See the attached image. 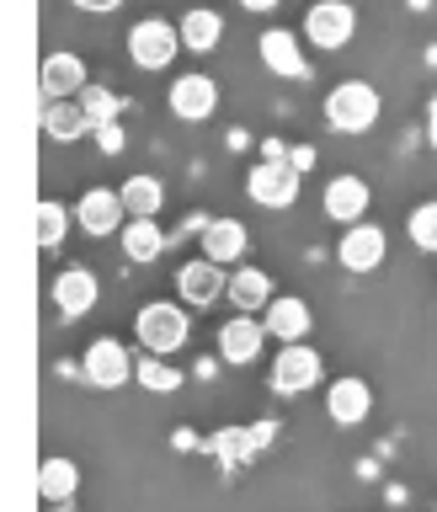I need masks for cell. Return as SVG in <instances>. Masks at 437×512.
Wrapping results in <instances>:
<instances>
[{
    "instance_id": "cell-14",
    "label": "cell",
    "mask_w": 437,
    "mask_h": 512,
    "mask_svg": "<svg viewBox=\"0 0 437 512\" xmlns=\"http://www.w3.org/2000/svg\"><path fill=\"white\" fill-rule=\"evenodd\" d=\"M368 203H374V192H368V182L352 171L331 176L326 192H320V208H326V219H336V224H358L368 214Z\"/></svg>"
},
{
    "instance_id": "cell-25",
    "label": "cell",
    "mask_w": 437,
    "mask_h": 512,
    "mask_svg": "<svg viewBox=\"0 0 437 512\" xmlns=\"http://www.w3.org/2000/svg\"><path fill=\"white\" fill-rule=\"evenodd\" d=\"M176 27H182V43L192 48V54H214V48L224 43V16L208 11V6H192Z\"/></svg>"
},
{
    "instance_id": "cell-30",
    "label": "cell",
    "mask_w": 437,
    "mask_h": 512,
    "mask_svg": "<svg viewBox=\"0 0 437 512\" xmlns=\"http://www.w3.org/2000/svg\"><path fill=\"white\" fill-rule=\"evenodd\" d=\"M96 144H102V155H118L123 144H128V134H123V123H102V128H96Z\"/></svg>"
},
{
    "instance_id": "cell-9",
    "label": "cell",
    "mask_w": 437,
    "mask_h": 512,
    "mask_svg": "<svg viewBox=\"0 0 437 512\" xmlns=\"http://www.w3.org/2000/svg\"><path fill=\"white\" fill-rule=\"evenodd\" d=\"M171 112L182 123H208L219 112V80L192 70V75H176L171 80Z\"/></svg>"
},
{
    "instance_id": "cell-17",
    "label": "cell",
    "mask_w": 437,
    "mask_h": 512,
    "mask_svg": "<svg viewBox=\"0 0 437 512\" xmlns=\"http://www.w3.org/2000/svg\"><path fill=\"white\" fill-rule=\"evenodd\" d=\"M96 294H102V283H96L91 267H64L59 278H54V288H48V299H54L59 315H70V320L91 315L96 310Z\"/></svg>"
},
{
    "instance_id": "cell-27",
    "label": "cell",
    "mask_w": 437,
    "mask_h": 512,
    "mask_svg": "<svg viewBox=\"0 0 437 512\" xmlns=\"http://www.w3.org/2000/svg\"><path fill=\"white\" fill-rule=\"evenodd\" d=\"M80 107H86L91 128H102V123H118V112H123V96L112 91V86H86V91H80Z\"/></svg>"
},
{
    "instance_id": "cell-2",
    "label": "cell",
    "mask_w": 437,
    "mask_h": 512,
    "mask_svg": "<svg viewBox=\"0 0 437 512\" xmlns=\"http://www.w3.org/2000/svg\"><path fill=\"white\" fill-rule=\"evenodd\" d=\"M182 48H187L182 27L166 22V16H144V22L128 27V59H134L139 70H150V75L171 70V59L182 54Z\"/></svg>"
},
{
    "instance_id": "cell-15",
    "label": "cell",
    "mask_w": 437,
    "mask_h": 512,
    "mask_svg": "<svg viewBox=\"0 0 437 512\" xmlns=\"http://www.w3.org/2000/svg\"><path fill=\"white\" fill-rule=\"evenodd\" d=\"M38 86H43V102H59V96H80L91 86V75H86V59L80 54H43L38 64Z\"/></svg>"
},
{
    "instance_id": "cell-19",
    "label": "cell",
    "mask_w": 437,
    "mask_h": 512,
    "mask_svg": "<svg viewBox=\"0 0 437 512\" xmlns=\"http://www.w3.org/2000/svg\"><path fill=\"white\" fill-rule=\"evenodd\" d=\"M262 320H267V336L272 342H304V336H310V326H315V315H310V304H304L299 294H278L262 310Z\"/></svg>"
},
{
    "instance_id": "cell-12",
    "label": "cell",
    "mask_w": 437,
    "mask_h": 512,
    "mask_svg": "<svg viewBox=\"0 0 437 512\" xmlns=\"http://www.w3.org/2000/svg\"><path fill=\"white\" fill-rule=\"evenodd\" d=\"M75 224H80L86 235H118L123 224H128L123 192H118V187H91V192H80V203H75Z\"/></svg>"
},
{
    "instance_id": "cell-31",
    "label": "cell",
    "mask_w": 437,
    "mask_h": 512,
    "mask_svg": "<svg viewBox=\"0 0 437 512\" xmlns=\"http://www.w3.org/2000/svg\"><path fill=\"white\" fill-rule=\"evenodd\" d=\"M75 11H91V16H102V11H118L123 0H70Z\"/></svg>"
},
{
    "instance_id": "cell-8",
    "label": "cell",
    "mask_w": 437,
    "mask_h": 512,
    "mask_svg": "<svg viewBox=\"0 0 437 512\" xmlns=\"http://www.w3.org/2000/svg\"><path fill=\"white\" fill-rule=\"evenodd\" d=\"M320 379H326V363H320V352L304 347V342H288L278 352V363H272V390L278 395H304V390H315Z\"/></svg>"
},
{
    "instance_id": "cell-29",
    "label": "cell",
    "mask_w": 437,
    "mask_h": 512,
    "mask_svg": "<svg viewBox=\"0 0 437 512\" xmlns=\"http://www.w3.org/2000/svg\"><path fill=\"white\" fill-rule=\"evenodd\" d=\"M134 379L144 384V390H155V395H176V390H182V374H176L166 358H155V352L134 368Z\"/></svg>"
},
{
    "instance_id": "cell-20",
    "label": "cell",
    "mask_w": 437,
    "mask_h": 512,
    "mask_svg": "<svg viewBox=\"0 0 437 512\" xmlns=\"http://www.w3.org/2000/svg\"><path fill=\"white\" fill-rule=\"evenodd\" d=\"M43 134L54 144H70V139H86L96 134L86 107H80V96H59V102H43Z\"/></svg>"
},
{
    "instance_id": "cell-4",
    "label": "cell",
    "mask_w": 437,
    "mask_h": 512,
    "mask_svg": "<svg viewBox=\"0 0 437 512\" xmlns=\"http://www.w3.org/2000/svg\"><path fill=\"white\" fill-rule=\"evenodd\" d=\"M304 192V171L294 160H262V166L246 171V198L256 208H294Z\"/></svg>"
},
{
    "instance_id": "cell-24",
    "label": "cell",
    "mask_w": 437,
    "mask_h": 512,
    "mask_svg": "<svg viewBox=\"0 0 437 512\" xmlns=\"http://www.w3.org/2000/svg\"><path fill=\"white\" fill-rule=\"evenodd\" d=\"M70 224H75V214L59 198H38V208H32V240H38V251H59Z\"/></svg>"
},
{
    "instance_id": "cell-11",
    "label": "cell",
    "mask_w": 437,
    "mask_h": 512,
    "mask_svg": "<svg viewBox=\"0 0 437 512\" xmlns=\"http://www.w3.org/2000/svg\"><path fill=\"white\" fill-rule=\"evenodd\" d=\"M267 342H272V336H267V320L262 315H235V320H224V326H219V358L235 363V368L256 363Z\"/></svg>"
},
{
    "instance_id": "cell-33",
    "label": "cell",
    "mask_w": 437,
    "mask_h": 512,
    "mask_svg": "<svg viewBox=\"0 0 437 512\" xmlns=\"http://www.w3.org/2000/svg\"><path fill=\"white\" fill-rule=\"evenodd\" d=\"M246 11H272V6H283V0H240Z\"/></svg>"
},
{
    "instance_id": "cell-7",
    "label": "cell",
    "mask_w": 437,
    "mask_h": 512,
    "mask_svg": "<svg viewBox=\"0 0 437 512\" xmlns=\"http://www.w3.org/2000/svg\"><path fill=\"white\" fill-rule=\"evenodd\" d=\"M176 294H182L192 310H208V304L230 299V272L214 256H192V262L176 272Z\"/></svg>"
},
{
    "instance_id": "cell-18",
    "label": "cell",
    "mask_w": 437,
    "mask_h": 512,
    "mask_svg": "<svg viewBox=\"0 0 437 512\" xmlns=\"http://www.w3.org/2000/svg\"><path fill=\"white\" fill-rule=\"evenodd\" d=\"M246 251H251V230H246L240 219H230V214L203 219V256H214V262L235 267V262H246Z\"/></svg>"
},
{
    "instance_id": "cell-22",
    "label": "cell",
    "mask_w": 437,
    "mask_h": 512,
    "mask_svg": "<svg viewBox=\"0 0 437 512\" xmlns=\"http://www.w3.org/2000/svg\"><path fill=\"white\" fill-rule=\"evenodd\" d=\"M75 491H80V464H75V459L48 454V459L38 464V496H43V507L75 502Z\"/></svg>"
},
{
    "instance_id": "cell-1",
    "label": "cell",
    "mask_w": 437,
    "mask_h": 512,
    "mask_svg": "<svg viewBox=\"0 0 437 512\" xmlns=\"http://www.w3.org/2000/svg\"><path fill=\"white\" fill-rule=\"evenodd\" d=\"M379 112H384V102L368 80H336L326 91V123L336 134H368L379 123Z\"/></svg>"
},
{
    "instance_id": "cell-13",
    "label": "cell",
    "mask_w": 437,
    "mask_h": 512,
    "mask_svg": "<svg viewBox=\"0 0 437 512\" xmlns=\"http://www.w3.org/2000/svg\"><path fill=\"white\" fill-rule=\"evenodd\" d=\"M384 251H390V235H384L379 224H368V219L347 224V235L336 240V256H342L347 272H374V267H384Z\"/></svg>"
},
{
    "instance_id": "cell-16",
    "label": "cell",
    "mask_w": 437,
    "mask_h": 512,
    "mask_svg": "<svg viewBox=\"0 0 437 512\" xmlns=\"http://www.w3.org/2000/svg\"><path fill=\"white\" fill-rule=\"evenodd\" d=\"M262 64L278 80H304L310 75V59H304V43H299V32H288V27H267L262 32Z\"/></svg>"
},
{
    "instance_id": "cell-5",
    "label": "cell",
    "mask_w": 437,
    "mask_h": 512,
    "mask_svg": "<svg viewBox=\"0 0 437 512\" xmlns=\"http://www.w3.org/2000/svg\"><path fill=\"white\" fill-rule=\"evenodd\" d=\"M352 32H358L352 0H315V6L304 11V43L326 48V54H342V48L352 43Z\"/></svg>"
},
{
    "instance_id": "cell-6",
    "label": "cell",
    "mask_w": 437,
    "mask_h": 512,
    "mask_svg": "<svg viewBox=\"0 0 437 512\" xmlns=\"http://www.w3.org/2000/svg\"><path fill=\"white\" fill-rule=\"evenodd\" d=\"M134 358H128V347L118 342V336H96V342L86 347V358H80V379L91 384V390H118V384L134 379Z\"/></svg>"
},
{
    "instance_id": "cell-32",
    "label": "cell",
    "mask_w": 437,
    "mask_h": 512,
    "mask_svg": "<svg viewBox=\"0 0 437 512\" xmlns=\"http://www.w3.org/2000/svg\"><path fill=\"white\" fill-rule=\"evenodd\" d=\"M427 144H432V150H437V96H432V102H427Z\"/></svg>"
},
{
    "instance_id": "cell-26",
    "label": "cell",
    "mask_w": 437,
    "mask_h": 512,
    "mask_svg": "<svg viewBox=\"0 0 437 512\" xmlns=\"http://www.w3.org/2000/svg\"><path fill=\"white\" fill-rule=\"evenodd\" d=\"M118 240H123L128 262H155V256L166 251V230H160V219H128L118 230Z\"/></svg>"
},
{
    "instance_id": "cell-23",
    "label": "cell",
    "mask_w": 437,
    "mask_h": 512,
    "mask_svg": "<svg viewBox=\"0 0 437 512\" xmlns=\"http://www.w3.org/2000/svg\"><path fill=\"white\" fill-rule=\"evenodd\" d=\"M118 192H123L128 219H155L160 208H166V182H160V176H150V171H134Z\"/></svg>"
},
{
    "instance_id": "cell-21",
    "label": "cell",
    "mask_w": 437,
    "mask_h": 512,
    "mask_svg": "<svg viewBox=\"0 0 437 512\" xmlns=\"http://www.w3.org/2000/svg\"><path fill=\"white\" fill-rule=\"evenodd\" d=\"M272 299H278V288H272V278H267L262 267H246V262H240V267L230 272V304H235L240 315H262Z\"/></svg>"
},
{
    "instance_id": "cell-34",
    "label": "cell",
    "mask_w": 437,
    "mask_h": 512,
    "mask_svg": "<svg viewBox=\"0 0 437 512\" xmlns=\"http://www.w3.org/2000/svg\"><path fill=\"white\" fill-rule=\"evenodd\" d=\"M48 512H75V502H54V507H48Z\"/></svg>"
},
{
    "instance_id": "cell-35",
    "label": "cell",
    "mask_w": 437,
    "mask_h": 512,
    "mask_svg": "<svg viewBox=\"0 0 437 512\" xmlns=\"http://www.w3.org/2000/svg\"><path fill=\"white\" fill-rule=\"evenodd\" d=\"M406 6H411V11H427V6H432V0H406Z\"/></svg>"
},
{
    "instance_id": "cell-10",
    "label": "cell",
    "mask_w": 437,
    "mask_h": 512,
    "mask_svg": "<svg viewBox=\"0 0 437 512\" xmlns=\"http://www.w3.org/2000/svg\"><path fill=\"white\" fill-rule=\"evenodd\" d=\"M326 416L336 427H358L374 416V384L358 379V374H342L326 384Z\"/></svg>"
},
{
    "instance_id": "cell-3",
    "label": "cell",
    "mask_w": 437,
    "mask_h": 512,
    "mask_svg": "<svg viewBox=\"0 0 437 512\" xmlns=\"http://www.w3.org/2000/svg\"><path fill=\"white\" fill-rule=\"evenodd\" d=\"M134 336H139L144 352L171 358V352L187 342V310H182V304H171V299H150V304L134 315Z\"/></svg>"
},
{
    "instance_id": "cell-28",
    "label": "cell",
    "mask_w": 437,
    "mask_h": 512,
    "mask_svg": "<svg viewBox=\"0 0 437 512\" xmlns=\"http://www.w3.org/2000/svg\"><path fill=\"white\" fill-rule=\"evenodd\" d=\"M406 235H411L416 251H437V198L411 208V214H406Z\"/></svg>"
}]
</instances>
